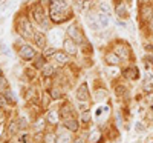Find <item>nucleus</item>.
<instances>
[{
  "label": "nucleus",
  "instance_id": "obj_1",
  "mask_svg": "<svg viewBox=\"0 0 153 143\" xmlns=\"http://www.w3.org/2000/svg\"><path fill=\"white\" fill-rule=\"evenodd\" d=\"M49 16L55 23L66 22L71 17V9L63 0H51L49 3Z\"/></svg>",
  "mask_w": 153,
  "mask_h": 143
},
{
  "label": "nucleus",
  "instance_id": "obj_2",
  "mask_svg": "<svg viewBox=\"0 0 153 143\" xmlns=\"http://www.w3.org/2000/svg\"><path fill=\"white\" fill-rule=\"evenodd\" d=\"M32 16H34V20L37 22V25H42L43 28H48V17H46V12L42 9V6H37L34 8L32 11Z\"/></svg>",
  "mask_w": 153,
  "mask_h": 143
},
{
  "label": "nucleus",
  "instance_id": "obj_3",
  "mask_svg": "<svg viewBox=\"0 0 153 143\" xmlns=\"http://www.w3.org/2000/svg\"><path fill=\"white\" fill-rule=\"evenodd\" d=\"M19 32H20V35L25 37V38H29V37L34 35V31H32V28H31V23H29L26 19H22V20L19 22Z\"/></svg>",
  "mask_w": 153,
  "mask_h": 143
},
{
  "label": "nucleus",
  "instance_id": "obj_4",
  "mask_svg": "<svg viewBox=\"0 0 153 143\" xmlns=\"http://www.w3.org/2000/svg\"><path fill=\"white\" fill-rule=\"evenodd\" d=\"M68 35L72 38V40L75 42V43H83L84 42V38H83V32L78 29V26L74 23V25H71V26L68 28Z\"/></svg>",
  "mask_w": 153,
  "mask_h": 143
},
{
  "label": "nucleus",
  "instance_id": "obj_5",
  "mask_svg": "<svg viewBox=\"0 0 153 143\" xmlns=\"http://www.w3.org/2000/svg\"><path fill=\"white\" fill-rule=\"evenodd\" d=\"M19 54L22 59L25 60H32L35 57V49L31 46V45H23L20 49H19Z\"/></svg>",
  "mask_w": 153,
  "mask_h": 143
},
{
  "label": "nucleus",
  "instance_id": "obj_6",
  "mask_svg": "<svg viewBox=\"0 0 153 143\" xmlns=\"http://www.w3.org/2000/svg\"><path fill=\"white\" fill-rule=\"evenodd\" d=\"M63 49H65V53H68L71 56H75L76 54V43L72 40L71 37H68V38L63 40Z\"/></svg>",
  "mask_w": 153,
  "mask_h": 143
},
{
  "label": "nucleus",
  "instance_id": "obj_7",
  "mask_svg": "<svg viewBox=\"0 0 153 143\" xmlns=\"http://www.w3.org/2000/svg\"><path fill=\"white\" fill-rule=\"evenodd\" d=\"M76 99H78V102H87V99H89V89H87L86 83L78 86V89H76Z\"/></svg>",
  "mask_w": 153,
  "mask_h": 143
},
{
  "label": "nucleus",
  "instance_id": "obj_8",
  "mask_svg": "<svg viewBox=\"0 0 153 143\" xmlns=\"http://www.w3.org/2000/svg\"><path fill=\"white\" fill-rule=\"evenodd\" d=\"M32 37H34L35 45H37L38 48L45 49V46H46V37H45V34H42V32H34Z\"/></svg>",
  "mask_w": 153,
  "mask_h": 143
},
{
  "label": "nucleus",
  "instance_id": "obj_9",
  "mask_svg": "<svg viewBox=\"0 0 153 143\" xmlns=\"http://www.w3.org/2000/svg\"><path fill=\"white\" fill-rule=\"evenodd\" d=\"M115 54H117L120 59H129V49H127L126 46L123 45H118V46H115Z\"/></svg>",
  "mask_w": 153,
  "mask_h": 143
},
{
  "label": "nucleus",
  "instance_id": "obj_10",
  "mask_svg": "<svg viewBox=\"0 0 153 143\" xmlns=\"http://www.w3.org/2000/svg\"><path fill=\"white\" fill-rule=\"evenodd\" d=\"M68 53H65V51H63V53H61V51H57V54L54 56V59H55V62L58 63V65H66L68 63Z\"/></svg>",
  "mask_w": 153,
  "mask_h": 143
},
{
  "label": "nucleus",
  "instance_id": "obj_11",
  "mask_svg": "<svg viewBox=\"0 0 153 143\" xmlns=\"http://www.w3.org/2000/svg\"><path fill=\"white\" fill-rule=\"evenodd\" d=\"M152 17H153L152 8H150V6H143V8H141V19H143L144 22H147V20H152Z\"/></svg>",
  "mask_w": 153,
  "mask_h": 143
},
{
  "label": "nucleus",
  "instance_id": "obj_12",
  "mask_svg": "<svg viewBox=\"0 0 153 143\" xmlns=\"http://www.w3.org/2000/svg\"><path fill=\"white\" fill-rule=\"evenodd\" d=\"M65 126L69 129V131H72V132H76V131H78V128H80L78 122H76L75 119H68L65 122Z\"/></svg>",
  "mask_w": 153,
  "mask_h": 143
},
{
  "label": "nucleus",
  "instance_id": "obj_13",
  "mask_svg": "<svg viewBox=\"0 0 153 143\" xmlns=\"http://www.w3.org/2000/svg\"><path fill=\"white\" fill-rule=\"evenodd\" d=\"M123 74L127 77V79H132V80H136L138 77H139V72H138L136 68H127V69H124Z\"/></svg>",
  "mask_w": 153,
  "mask_h": 143
},
{
  "label": "nucleus",
  "instance_id": "obj_14",
  "mask_svg": "<svg viewBox=\"0 0 153 143\" xmlns=\"http://www.w3.org/2000/svg\"><path fill=\"white\" fill-rule=\"evenodd\" d=\"M46 57L45 56H37V57H34V68H37V69H42L45 65H46Z\"/></svg>",
  "mask_w": 153,
  "mask_h": 143
},
{
  "label": "nucleus",
  "instance_id": "obj_15",
  "mask_svg": "<svg viewBox=\"0 0 153 143\" xmlns=\"http://www.w3.org/2000/svg\"><path fill=\"white\" fill-rule=\"evenodd\" d=\"M54 72H55V68L52 66V65H45V66L42 68V74L45 75V77H51V75H54Z\"/></svg>",
  "mask_w": 153,
  "mask_h": 143
},
{
  "label": "nucleus",
  "instance_id": "obj_16",
  "mask_svg": "<svg viewBox=\"0 0 153 143\" xmlns=\"http://www.w3.org/2000/svg\"><path fill=\"white\" fill-rule=\"evenodd\" d=\"M120 57L117 56V54H115V53H112V54H107L106 56V62L109 63V65H118L120 63Z\"/></svg>",
  "mask_w": 153,
  "mask_h": 143
},
{
  "label": "nucleus",
  "instance_id": "obj_17",
  "mask_svg": "<svg viewBox=\"0 0 153 143\" xmlns=\"http://www.w3.org/2000/svg\"><path fill=\"white\" fill-rule=\"evenodd\" d=\"M71 115H72V111H71V106L68 105V103H66V105H63V108H61V117H63V119H71Z\"/></svg>",
  "mask_w": 153,
  "mask_h": 143
},
{
  "label": "nucleus",
  "instance_id": "obj_18",
  "mask_svg": "<svg viewBox=\"0 0 153 143\" xmlns=\"http://www.w3.org/2000/svg\"><path fill=\"white\" fill-rule=\"evenodd\" d=\"M117 14H118V17H126L127 16V8H126V5L124 3H118L117 5Z\"/></svg>",
  "mask_w": 153,
  "mask_h": 143
},
{
  "label": "nucleus",
  "instance_id": "obj_19",
  "mask_svg": "<svg viewBox=\"0 0 153 143\" xmlns=\"http://www.w3.org/2000/svg\"><path fill=\"white\" fill-rule=\"evenodd\" d=\"M98 22L101 23V26H109V23H110V19L107 17V14H103V12H101V14H98Z\"/></svg>",
  "mask_w": 153,
  "mask_h": 143
},
{
  "label": "nucleus",
  "instance_id": "obj_20",
  "mask_svg": "<svg viewBox=\"0 0 153 143\" xmlns=\"http://www.w3.org/2000/svg\"><path fill=\"white\" fill-rule=\"evenodd\" d=\"M48 120H49V123L57 125V123H58V115H57V111H49V114H48Z\"/></svg>",
  "mask_w": 153,
  "mask_h": 143
},
{
  "label": "nucleus",
  "instance_id": "obj_21",
  "mask_svg": "<svg viewBox=\"0 0 153 143\" xmlns=\"http://www.w3.org/2000/svg\"><path fill=\"white\" fill-rule=\"evenodd\" d=\"M87 22H89V26H91L92 29H98V16H97V20H95L92 14H89L87 16Z\"/></svg>",
  "mask_w": 153,
  "mask_h": 143
},
{
  "label": "nucleus",
  "instance_id": "obj_22",
  "mask_svg": "<svg viewBox=\"0 0 153 143\" xmlns=\"http://www.w3.org/2000/svg\"><path fill=\"white\" fill-rule=\"evenodd\" d=\"M19 129H20V126H19L16 122H11V125H9V128H8V134H9V135H14Z\"/></svg>",
  "mask_w": 153,
  "mask_h": 143
},
{
  "label": "nucleus",
  "instance_id": "obj_23",
  "mask_svg": "<svg viewBox=\"0 0 153 143\" xmlns=\"http://www.w3.org/2000/svg\"><path fill=\"white\" fill-rule=\"evenodd\" d=\"M57 54V49L55 48H45L43 49V56L48 59V57H54Z\"/></svg>",
  "mask_w": 153,
  "mask_h": 143
},
{
  "label": "nucleus",
  "instance_id": "obj_24",
  "mask_svg": "<svg viewBox=\"0 0 153 143\" xmlns=\"http://www.w3.org/2000/svg\"><path fill=\"white\" fill-rule=\"evenodd\" d=\"M98 8H100V11L103 12V14H107V16L110 14V6H109V5H107L106 2H103V3H100V5H98Z\"/></svg>",
  "mask_w": 153,
  "mask_h": 143
},
{
  "label": "nucleus",
  "instance_id": "obj_25",
  "mask_svg": "<svg viewBox=\"0 0 153 143\" xmlns=\"http://www.w3.org/2000/svg\"><path fill=\"white\" fill-rule=\"evenodd\" d=\"M75 8L78 11H86V0H75Z\"/></svg>",
  "mask_w": 153,
  "mask_h": 143
},
{
  "label": "nucleus",
  "instance_id": "obj_26",
  "mask_svg": "<svg viewBox=\"0 0 153 143\" xmlns=\"http://www.w3.org/2000/svg\"><path fill=\"white\" fill-rule=\"evenodd\" d=\"M6 89H8V80H6L5 77L2 75V77H0V94L5 93Z\"/></svg>",
  "mask_w": 153,
  "mask_h": 143
},
{
  "label": "nucleus",
  "instance_id": "obj_27",
  "mask_svg": "<svg viewBox=\"0 0 153 143\" xmlns=\"http://www.w3.org/2000/svg\"><path fill=\"white\" fill-rule=\"evenodd\" d=\"M57 143H71V137L68 134H60L57 137Z\"/></svg>",
  "mask_w": 153,
  "mask_h": 143
},
{
  "label": "nucleus",
  "instance_id": "obj_28",
  "mask_svg": "<svg viewBox=\"0 0 153 143\" xmlns=\"http://www.w3.org/2000/svg\"><path fill=\"white\" fill-rule=\"evenodd\" d=\"M95 97H97V100H104V99L107 97V91H106V89H98L97 94H95Z\"/></svg>",
  "mask_w": 153,
  "mask_h": 143
},
{
  "label": "nucleus",
  "instance_id": "obj_29",
  "mask_svg": "<svg viewBox=\"0 0 153 143\" xmlns=\"http://www.w3.org/2000/svg\"><path fill=\"white\" fill-rule=\"evenodd\" d=\"M45 143H57L55 135H54V134H48V135L45 137Z\"/></svg>",
  "mask_w": 153,
  "mask_h": 143
},
{
  "label": "nucleus",
  "instance_id": "obj_30",
  "mask_svg": "<svg viewBox=\"0 0 153 143\" xmlns=\"http://www.w3.org/2000/svg\"><path fill=\"white\" fill-rule=\"evenodd\" d=\"M115 93H117L118 96L124 94V93H126V86H124V85H118L117 88H115Z\"/></svg>",
  "mask_w": 153,
  "mask_h": 143
},
{
  "label": "nucleus",
  "instance_id": "obj_31",
  "mask_svg": "<svg viewBox=\"0 0 153 143\" xmlns=\"http://www.w3.org/2000/svg\"><path fill=\"white\" fill-rule=\"evenodd\" d=\"M89 119H91V115H89V112H87V111H86V112H83V115H81V122L87 123V122H89Z\"/></svg>",
  "mask_w": 153,
  "mask_h": 143
},
{
  "label": "nucleus",
  "instance_id": "obj_32",
  "mask_svg": "<svg viewBox=\"0 0 153 143\" xmlns=\"http://www.w3.org/2000/svg\"><path fill=\"white\" fill-rule=\"evenodd\" d=\"M51 96H52V99H58L60 97V91L58 89H52L51 91Z\"/></svg>",
  "mask_w": 153,
  "mask_h": 143
},
{
  "label": "nucleus",
  "instance_id": "obj_33",
  "mask_svg": "<svg viewBox=\"0 0 153 143\" xmlns=\"http://www.w3.org/2000/svg\"><path fill=\"white\" fill-rule=\"evenodd\" d=\"M87 103H84V102H80V109H81V112H86L87 111Z\"/></svg>",
  "mask_w": 153,
  "mask_h": 143
},
{
  "label": "nucleus",
  "instance_id": "obj_34",
  "mask_svg": "<svg viewBox=\"0 0 153 143\" xmlns=\"http://www.w3.org/2000/svg\"><path fill=\"white\" fill-rule=\"evenodd\" d=\"M6 97H3V96H0V108H3L5 105H6Z\"/></svg>",
  "mask_w": 153,
  "mask_h": 143
},
{
  "label": "nucleus",
  "instance_id": "obj_35",
  "mask_svg": "<svg viewBox=\"0 0 153 143\" xmlns=\"http://www.w3.org/2000/svg\"><path fill=\"white\" fill-rule=\"evenodd\" d=\"M19 126H20V129L26 128V120H25V119H20V120H19Z\"/></svg>",
  "mask_w": 153,
  "mask_h": 143
},
{
  "label": "nucleus",
  "instance_id": "obj_36",
  "mask_svg": "<svg viewBox=\"0 0 153 143\" xmlns=\"http://www.w3.org/2000/svg\"><path fill=\"white\" fill-rule=\"evenodd\" d=\"M97 137H100V134H98V132H94V134H92V137H91V140H92V141H95V140H97Z\"/></svg>",
  "mask_w": 153,
  "mask_h": 143
},
{
  "label": "nucleus",
  "instance_id": "obj_37",
  "mask_svg": "<svg viewBox=\"0 0 153 143\" xmlns=\"http://www.w3.org/2000/svg\"><path fill=\"white\" fill-rule=\"evenodd\" d=\"M19 143H26V135H22L20 140H19Z\"/></svg>",
  "mask_w": 153,
  "mask_h": 143
},
{
  "label": "nucleus",
  "instance_id": "obj_38",
  "mask_svg": "<svg viewBox=\"0 0 153 143\" xmlns=\"http://www.w3.org/2000/svg\"><path fill=\"white\" fill-rule=\"evenodd\" d=\"M136 129H138V131H143V129H144V126L138 123V125H136Z\"/></svg>",
  "mask_w": 153,
  "mask_h": 143
},
{
  "label": "nucleus",
  "instance_id": "obj_39",
  "mask_svg": "<svg viewBox=\"0 0 153 143\" xmlns=\"http://www.w3.org/2000/svg\"><path fill=\"white\" fill-rule=\"evenodd\" d=\"M118 25H120V26H126V23H124V22H121V20H118Z\"/></svg>",
  "mask_w": 153,
  "mask_h": 143
},
{
  "label": "nucleus",
  "instance_id": "obj_40",
  "mask_svg": "<svg viewBox=\"0 0 153 143\" xmlns=\"http://www.w3.org/2000/svg\"><path fill=\"white\" fill-rule=\"evenodd\" d=\"M0 120H3V112L0 111Z\"/></svg>",
  "mask_w": 153,
  "mask_h": 143
},
{
  "label": "nucleus",
  "instance_id": "obj_41",
  "mask_svg": "<svg viewBox=\"0 0 153 143\" xmlns=\"http://www.w3.org/2000/svg\"><path fill=\"white\" fill-rule=\"evenodd\" d=\"M74 143H83V140H80V138H78V140H75Z\"/></svg>",
  "mask_w": 153,
  "mask_h": 143
},
{
  "label": "nucleus",
  "instance_id": "obj_42",
  "mask_svg": "<svg viewBox=\"0 0 153 143\" xmlns=\"http://www.w3.org/2000/svg\"><path fill=\"white\" fill-rule=\"evenodd\" d=\"M150 29L153 31V22H152V25H150Z\"/></svg>",
  "mask_w": 153,
  "mask_h": 143
},
{
  "label": "nucleus",
  "instance_id": "obj_43",
  "mask_svg": "<svg viewBox=\"0 0 153 143\" xmlns=\"http://www.w3.org/2000/svg\"><path fill=\"white\" fill-rule=\"evenodd\" d=\"M139 2H141V3H146V2H147V0H139Z\"/></svg>",
  "mask_w": 153,
  "mask_h": 143
},
{
  "label": "nucleus",
  "instance_id": "obj_44",
  "mask_svg": "<svg viewBox=\"0 0 153 143\" xmlns=\"http://www.w3.org/2000/svg\"><path fill=\"white\" fill-rule=\"evenodd\" d=\"M0 77H2V69H0Z\"/></svg>",
  "mask_w": 153,
  "mask_h": 143
},
{
  "label": "nucleus",
  "instance_id": "obj_45",
  "mask_svg": "<svg viewBox=\"0 0 153 143\" xmlns=\"http://www.w3.org/2000/svg\"><path fill=\"white\" fill-rule=\"evenodd\" d=\"M129 2H130V0H129Z\"/></svg>",
  "mask_w": 153,
  "mask_h": 143
}]
</instances>
